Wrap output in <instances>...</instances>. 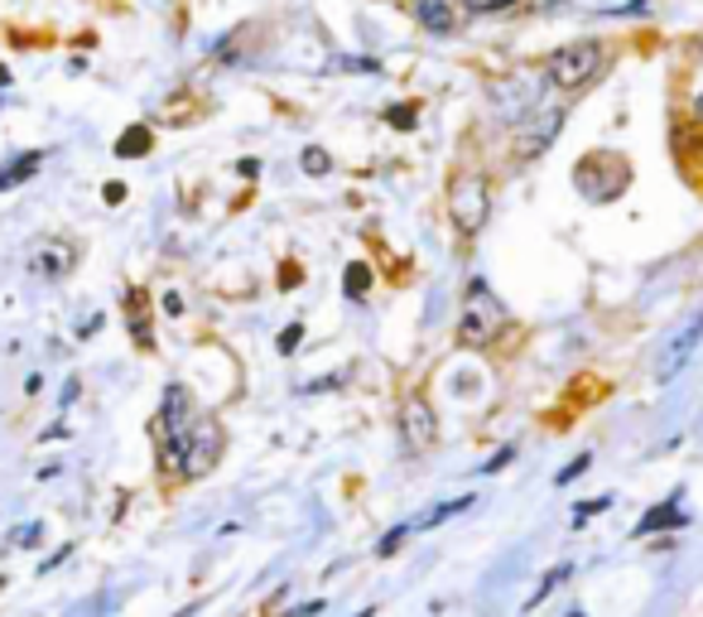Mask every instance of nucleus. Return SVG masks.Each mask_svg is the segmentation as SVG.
<instances>
[{"label": "nucleus", "mask_w": 703, "mask_h": 617, "mask_svg": "<svg viewBox=\"0 0 703 617\" xmlns=\"http://www.w3.org/2000/svg\"><path fill=\"white\" fill-rule=\"evenodd\" d=\"M356 617H376V613H356Z\"/></svg>", "instance_id": "e433bc0d"}, {"label": "nucleus", "mask_w": 703, "mask_h": 617, "mask_svg": "<svg viewBox=\"0 0 703 617\" xmlns=\"http://www.w3.org/2000/svg\"><path fill=\"white\" fill-rule=\"evenodd\" d=\"M299 280H303V275H299V266H285V275H280V285H285V290H295Z\"/></svg>", "instance_id": "473e14b6"}, {"label": "nucleus", "mask_w": 703, "mask_h": 617, "mask_svg": "<svg viewBox=\"0 0 703 617\" xmlns=\"http://www.w3.org/2000/svg\"><path fill=\"white\" fill-rule=\"evenodd\" d=\"M501 333H507V305L492 295L487 280H468L462 319H458V343L462 348H492Z\"/></svg>", "instance_id": "f03ea898"}, {"label": "nucleus", "mask_w": 703, "mask_h": 617, "mask_svg": "<svg viewBox=\"0 0 703 617\" xmlns=\"http://www.w3.org/2000/svg\"><path fill=\"white\" fill-rule=\"evenodd\" d=\"M607 68V44L603 39H574V44H560L545 54V83L564 97H578L583 87H593Z\"/></svg>", "instance_id": "f257e3e1"}, {"label": "nucleus", "mask_w": 703, "mask_h": 617, "mask_svg": "<svg viewBox=\"0 0 703 617\" xmlns=\"http://www.w3.org/2000/svg\"><path fill=\"white\" fill-rule=\"evenodd\" d=\"M699 63H703V44H699Z\"/></svg>", "instance_id": "4c0bfd02"}, {"label": "nucleus", "mask_w": 703, "mask_h": 617, "mask_svg": "<svg viewBox=\"0 0 703 617\" xmlns=\"http://www.w3.org/2000/svg\"><path fill=\"white\" fill-rule=\"evenodd\" d=\"M386 126L415 130V126H419V102H395V107H386Z\"/></svg>", "instance_id": "4be33fe9"}, {"label": "nucleus", "mask_w": 703, "mask_h": 617, "mask_svg": "<svg viewBox=\"0 0 703 617\" xmlns=\"http://www.w3.org/2000/svg\"><path fill=\"white\" fill-rule=\"evenodd\" d=\"M545 73L540 77H507V83H492L487 87V97H492V107H497V116L507 126H515V121H525L530 111H540V102H545Z\"/></svg>", "instance_id": "423d86ee"}, {"label": "nucleus", "mask_w": 703, "mask_h": 617, "mask_svg": "<svg viewBox=\"0 0 703 617\" xmlns=\"http://www.w3.org/2000/svg\"><path fill=\"white\" fill-rule=\"evenodd\" d=\"M164 313L169 319H183V295L179 290H164Z\"/></svg>", "instance_id": "c85d7f7f"}, {"label": "nucleus", "mask_w": 703, "mask_h": 617, "mask_svg": "<svg viewBox=\"0 0 703 617\" xmlns=\"http://www.w3.org/2000/svg\"><path fill=\"white\" fill-rule=\"evenodd\" d=\"M342 290H348L352 299H366V290H371V266H362V260H352V266L342 270Z\"/></svg>", "instance_id": "412c9836"}, {"label": "nucleus", "mask_w": 703, "mask_h": 617, "mask_svg": "<svg viewBox=\"0 0 703 617\" xmlns=\"http://www.w3.org/2000/svg\"><path fill=\"white\" fill-rule=\"evenodd\" d=\"M448 217H454L458 236H482V227L492 222V183H487V174L468 169V174L454 179V189H448Z\"/></svg>", "instance_id": "20e7f679"}, {"label": "nucleus", "mask_w": 703, "mask_h": 617, "mask_svg": "<svg viewBox=\"0 0 703 617\" xmlns=\"http://www.w3.org/2000/svg\"><path fill=\"white\" fill-rule=\"evenodd\" d=\"M568 617H583V613H568Z\"/></svg>", "instance_id": "58836bf2"}, {"label": "nucleus", "mask_w": 703, "mask_h": 617, "mask_svg": "<svg viewBox=\"0 0 703 617\" xmlns=\"http://www.w3.org/2000/svg\"><path fill=\"white\" fill-rule=\"evenodd\" d=\"M342 382V376H318V382H309V386H303V391H333Z\"/></svg>", "instance_id": "72a5a7b5"}, {"label": "nucleus", "mask_w": 703, "mask_h": 617, "mask_svg": "<svg viewBox=\"0 0 703 617\" xmlns=\"http://www.w3.org/2000/svg\"><path fill=\"white\" fill-rule=\"evenodd\" d=\"M126 319H130V333H136V343L145 348V352H150L155 348V338H150V323H145V313H150V309H145V290H130L126 295Z\"/></svg>", "instance_id": "f3484780"}, {"label": "nucleus", "mask_w": 703, "mask_h": 617, "mask_svg": "<svg viewBox=\"0 0 703 617\" xmlns=\"http://www.w3.org/2000/svg\"><path fill=\"white\" fill-rule=\"evenodd\" d=\"M434 439H439V419H434V405L415 391V396L401 401V444H405V454H429Z\"/></svg>", "instance_id": "1a4fd4ad"}, {"label": "nucleus", "mask_w": 703, "mask_h": 617, "mask_svg": "<svg viewBox=\"0 0 703 617\" xmlns=\"http://www.w3.org/2000/svg\"><path fill=\"white\" fill-rule=\"evenodd\" d=\"M607 507H613V497H593L588 507H574V526H583V521H593V517H598V511H607Z\"/></svg>", "instance_id": "b1692460"}, {"label": "nucleus", "mask_w": 703, "mask_h": 617, "mask_svg": "<svg viewBox=\"0 0 703 617\" xmlns=\"http://www.w3.org/2000/svg\"><path fill=\"white\" fill-rule=\"evenodd\" d=\"M222 425L212 415H198V425H193V439H189V454H183V472H189V478H198V472H207L212 464H217L222 458Z\"/></svg>", "instance_id": "9d476101"}, {"label": "nucleus", "mask_w": 703, "mask_h": 617, "mask_svg": "<svg viewBox=\"0 0 703 617\" xmlns=\"http://www.w3.org/2000/svg\"><path fill=\"white\" fill-rule=\"evenodd\" d=\"M568 574H574V564H554V570L545 574V579H540V588H535V594H530V598H525V613H535V608H540V603H545V598L554 594V588H560V584L568 579Z\"/></svg>", "instance_id": "6ab92c4d"}, {"label": "nucleus", "mask_w": 703, "mask_h": 617, "mask_svg": "<svg viewBox=\"0 0 703 617\" xmlns=\"http://www.w3.org/2000/svg\"><path fill=\"white\" fill-rule=\"evenodd\" d=\"M588 468H593V458H588V454H578V458H574V464H568V468H560V488H564V482H574L578 472H588Z\"/></svg>", "instance_id": "a878e982"}, {"label": "nucleus", "mask_w": 703, "mask_h": 617, "mask_svg": "<svg viewBox=\"0 0 703 617\" xmlns=\"http://www.w3.org/2000/svg\"><path fill=\"white\" fill-rule=\"evenodd\" d=\"M574 189L588 203H617L631 189V164L613 150H593L574 164Z\"/></svg>", "instance_id": "7ed1b4c3"}, {"label": "nucleus", "mask_w": 703, "mask_h": 617, "mask_svg": "<svg viewBox=\"0 0 703 617\" xmlns=\"http://www.w3.org/2000/svg\"><path fill=\"white\" fill-rule=\"evenodd\" d=\"M689 121L703 126V63H699V73L689 77Z\"/></svg>", "instance_id": "5701e85b"}, {"label": "nucleus", "mask_w": 703, "mask_h": 617, "mask_svg": "<svg viewBox=\"0 0 703 617\" xmlns=\"http://www.w3.org/2000/svg\"><path fill=\"white\" fill-rule=\"evenodd\" d=\"M155 150V130L136 121V126H126L121 136H116V160H145V155Z\"/></svg>", "instance_id": "ddd939ff"}, {"label": "nucleus", "mask_w": 703, "mask_h": 617, "mask_svg": "<svg viewBox=\"0 0 703 617\" xmlns=\"http://www.w3.org/2000/svg\"><path fill=\"white\" fill-rule=\"evenodd\" d=\"M554 6H564V0H525V10H554Z\"/></svg>", "instance_id": "f704fd0d"}, {"label": "nucleus", "mask_w": 703, "mask_h": 617, "mask_svg": "<svg viewBox=\"0 0 703 617\" xmlns=\"http://www.w3.org/2000/svg\"><path fill=\"white\" fill-rule=\"evenodd\" d=\"M511 458H515V449H501V454L492 458V464H482V472H501V468L511 464Z\"/></svg>", "instance_id": "7c9ffc66"}, {"label": "nucleus", "mask_w": 703, "mask_h": 617, "mask_svg": "<svg viewBox=\"0 0 703 617\" xmlns=\"http://www.w3.org/2000/svg\"><path fill=\"white\" fill-rule=\"evenodd\" d=\"M674 502H680V492H674L665 507H651V511H646L641 526H636V535H651V531H665V526H684V511L674 507Z\"/></svg>", "instance_id": "2eb2a0df"}, {"label": "nucleus", "mask_w": 703, "mask_h": 617, "mask_svg": "<svg viewBox=\"0 0 703 617\" xmlns=\"http://www.w3.org/2000/svg\"><path fill=\"white\" fill-rule=\"evenodd\" d=\"M462 20H492V15H515L525 10V0H462Z\"/></svg>", "instance_id": "dca6fc26"}, {"label": "nucleus", "mask_w": 703, "mask_h": 617, "mask_svg": "<svg viewBox=\"0 0 703 617\" xmlns=\"http://www.w3.org/2000/svg\"><path fill=\"white\" fill-rule=\"evenodd\" d=\"M299 343H303V323H289L285 333H280V352L289 358V352H299Z\"/></svg>", "instance_id": "393cba45"}, {"label": "nucleus", "mask_w": 703, "mask_h": 617, "mask_svg": "<svg viewBox=\"0 0 703 617\" xmlns=\"http://www.w3.org/2000/svg\"><path fill=\"white\" fill-rule=\"evenodd\" d=\"M323 613V598H313V603H303V608H295V613H285V617H318Z\"/></svg>", "instance_id": "2f4dec72"}, {"label": "nucleus", "mask_w": 703, "mask_h": 617, "mask_svg": "<svg viewBox=\"0 0 703 617\" xmlns=\"http://www.w3.org/2000/svg\"><path fill=\"white\" fill-rule=\"evenodd\" d=\"M472 502H477V497H448V502H439L434 511H424L419 526H424V531H429V526H444V521L458 517V511H472Z\"/></svg>", "instance_id": "a211bd4d"}, {"label": "nucleus", "mask_w": 703, "mask_h": 617, "mask_svg": "<svg viewBox=\"0 0 703 617\" xmlns=\"http://www.w3.org/2000/svg\"><path fill=\"white\" fill-rule=\"evenodd\" d=\"M299 169H303L309 179H323V174H333V155H328L323 146H309V150L299 155Z\"/></svg>", "instance_id": "aec40b11"}, {"label": "nucleus", "mask_w": 703, "mask_h": 617, "mask_svg": "<svg viewBox=\"0 0 703 617\" xmlns=\"http://www.w3.org/2000/svg\"><path fill=\"white\" fill-rule=\"evenodd\" d=\"M405 535H409V526H395V531L386 535V541L376 545V555H381V560H386V555H395V550H401V541H405Z\"/></svg>", "instance_id": "bb28decb"}, {"label": "nucleus", "mask_w": 703, "mask_h": 617, "mask_svg": "<svg viewBox=\"0 0 703 617\" xmlns=\"http://www.w3.org/2000/svg\"><path fill=\"white\" fill-rule=\"evenodd\" d=\"M10 87V68H6V63H0V92H6Z\"/></svg>", "instance_id": "c9c22d12"}, {"label": "nucleus", "mask_w": 703, "mask_h": 617, "mask_svg": "<svg viewBox=\"0 0 703 617\" xmlns=\"http://www.w3.org/2000/svg\"><path fill=\"white\" fill-rule=\"evenodd\" d=\"M126 193H130V189H126V183H116V179H111V183H102V199H106V208L126 203Z\"/></svg>", "instance_id": "cd10ccee"}, {"label": "nucleus", "mask_w": 703, "mask_h": 617, "mask_svg": "<svg viewBox=\"0 0 703 617\" xmlns=\"http://www.w3.org/2000/svg\"><path fill=\"white\" fill-rule=\"evenodd\" d=\"M73 266H77V242H68V236H49L44 246L30 252V270L39 280H63V275H73Z\"/></svg>", "instance_id": "f8f14e48"}, {"label": "nucleus", "mask_w": 703, "mask_h": 617, "mask_svg": "<svg viewBox=\"0 0 703 617\" xmlns=\"http://www.w3.org/2000/svg\"><path fill=\"white\" fill-rule=\"evenodd\" d=\"M198 405L189 396V386H169L164 391V405H159V439H164V454L169 464H183V454H189V439H193V425H198Z\"/></svg>", "instance_id": "39448f33"}, {"label": "nucleus", "mask_w": 703, "mask_h": 617, "mask_svg": "<svg viewBox=\"0 0 703 617\" xmlns=\"http://www.w3.org/2000/svg\"><path fill=\"white\" fill-rule=\"evenodd\" d=\"M409 15H415V24L424 34L434 39H454L462 30V10L454 6V0H405Z\"/></svg>", "instance_id": "9b49d317"}, {"label": "nucleus", "mask_w": 703, "mask_h": 617, "mask_svg": "<svg viewBox=\"0 0 703 617\" xmlns=\"http://www.w3.org/2000/svg\"><path fill=\"white\" fill-rule=\"evenodd\" d=\"M39 535H44V526H24L15 531V545H39Z\"/></svg>", "instance_id": "c756f323"}, {"label": "nucleus", "mask_w": 703, "mask_h": 617, "mask_svg": "<svg viewBox=\"0 0 703 617\" xmlns=\"http://www.w3.org/2000/svg\"><path fill=\"white\" fill-rule=\"evenodd\" d=\"M564 121H568L564 107H540V111H530L525 121H515V160H540V155L560 140Z\"/></svg>", "instance_id": "0eeeda50"}, {"label": "nucleus", "mask_w": 703, "mask_h": 617, "mask_svg": "<svg viewBox=\"0 0 703 617\" xmlns=\"http://www.w3.org/2000/svg\"><path fill=\"white\" fill-rule=\"evenodd\" d=\"M703 343V309L699 313H689V319L674 328V333L665 338V348H660V362H656V376H660V386H670L674 376L684 372L689 362H694V352Z\"/></svg>", "instance_id": "6e6552de"}, {"label": "nucleus", "mask_w": 703, "mask_h": 617, "mask_svg": "<svg viewBox=\"0 0 703 617\" xmlns=\"http://www.w3.org/2000/svg\"><path fill=\"white\" fill-rule=\"evenodd\" d=\"M39 169H44V150H24L15 164H6V169H0V193H6V189H15V183H30V179L39 174Z\"/></svg>", "instance_id": "4468645a"}]
</instances>
